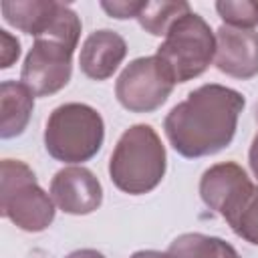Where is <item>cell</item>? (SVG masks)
<instances>
[{
    "label": "cell",
    "mask_w": 258,
    "mask_h": 258,
    "mask_svg": "<svg viewBox=\"0 0 258 258\" xmlns=\"http://www.w3.org/2000/svg\"><path fill=\"white\" fill-rule=\"evenodd\" d=\"M246 99L224 85H202L165 117L163 129L171 147L183 157L214 155L234 139Z\"/></svg>",
    "instance_id": "cell-1"
},
{
    "label": "cell",
    "mask_w": 258,
    "mask_h": 258,
    "mask_svg": "<svg viewBox=\"0 0 258 258\" xmlns=\"http://www.w3.org/2000/svg\"><path fill=\"white\" fill-rule=\"evenodd\" d=\"M165 165L167 155L157 131L139 123L119 137L109 159V175L117 189L141 196L161 183Z\"/></svg>",
    "instance_id": "cell-2"
},
{
    "label": "cell",
    "mask_w": 258,
    "mask_h": 258,
    "mask_svg": "<svg viewBox=\"0 0 258 258\" xmlns=\"http://www.w3.org/2000/svg\"><path fill=\"white\" fill-rule=\"evenodd\" d=\"M105 139V123L97 109L85 103L56 107L44 127L46 151L64 163H83L95 157Z\"/></svg>",
    "instance_id": "cell-3"
},
{
    "label": "cell",
    "mask_w": 258,
    "mask_h": 258,
    "mask_svg": "<svg viewBox=\"0 0 258 258\" xmlns=\"http://www.w3.org/2000/svg\"><path fill=\"white\" fill-rule=\"evenodd\" d=\"M155 56L173 83H185L200 77L214 60L216 36L210 24L189 10L171 24Z\"/></svg>",
    "instance_id": "cell-4"
},
{
    "label": "cell",
    "mask_w": 258,
    "mask_h": 258,
    "mask_svg": "<svg viewBox=\"0 0 258 258\" xmlns=\"http://www.w3.org/2000/svg\"><path fill=\"white\" fill-rule=\"evenodd\" d=\"M0 214L24 232H42L54 220L52 198L36 183L24 161L2 159Z\"/></svg>",
    "instance_id": "cell-5"
},
{
    "label": "cell",
    "mask_w": 258,
    "mask_h": 258,
    "mask_svg": "<svg viewBox=\"0 0 258 258\" xmlns=\"http://www.w3.org/2000/svg\"><path fill=\"white\" fill-rule=\"evenodd\" d=\"M173 85L175 83L155 54L141 56L123 69L115 85V95L127 111L151 113L167 101Z\"/></svg>",
    "instance_id": "cell-6"
},
{
    "label": "cell",
    "mask_w": 258,
    "mask_h": 258,
    "mask_svg": "<svg viewBox=\"0 0 258 258\" xmlns=\"http://www.w3.org/2000/svg\"><path fill=\"white\" fill-rule=\"evenodd\" d=\"M73 52L75 48L62 42L36 38L20 71L22 85H26L34 97H48L58 93L71 81Z\"/></svg>",
    "instance_id": "cell-7"
},
{
    "label": "cell",
    "mask_w": 258,
    "mask_h": 258,
    "mask_svg": "<svg viewBox=\"0 0 258 258\" xmlns=\"http://www.w3.org/2000/svg\"><path fill=\"white\" fill-rule=\"evenodd\" d=\"M254 187L256 185L250 181L246 171L234 161L212 165L200 179V196L204 204L228 224L242 210Z\"/></svg>",
    "instance_id": "cell-8"
},
{
    "label": "cell",
    "mask_w": 258,
    "mask_h": 258,
    "mask_svg": "<svg viewBox=\"0 0 258 258\" xmlns=\"http://www.w3.org/2000/svg\"><path fill=\"white\" fill-rule=\"evenodd\" d=\"M50 198L64 214L85 216L103 202V187L95 173L83 165L62 167L50 181Z\"/></svg>",
    "instance_id": "cell-9"
},
{
    "label": "cell",
    "mask_w": 258,
    "mask_h": 258,
    "mask_svg": "<svg viewBox=\"0 0 258 258\" xmlns=\"http://www.w3.org/2000/svg\"><path fill=\"white\" fill-rule=\"evenodd\" d=\"M216 67L234 79L258 75V32L222 24L216 30Z\"/></svg>",
    "instance_id": "cell-10"
},
{
    "label": "cell",
    "mask_w": 258,
    "mask_h": 258,
    "mask_svg": "<svg viewBox=\"0 0 258 258\" xmlns=\"http://www.w3.org/2000/svg\"><path fill=\"white\" fill-rule=\"evenodd\" d=\"M125 54H127L125 38L115 30L103 28L87 36V40L81 46L79 64L89 79L105 81L119 69Z\"/></svg>",
    "instance_id": "cell-11"
},
{
    "label": "cell",
    "mask_w": 258,
    "mask_h": 258,
    "mask_svg": "<svg viewBox=\"0 0 258 258\" xmlns=\"http://www.w3.org/2000/svg\"><path fill=\"white\" fill-rule=\"evenodd\" d=\"M34 109L32 91L16 81H4L0 85V137L10 139L20 135Z\"/></svg>",
    "instance_id": "cell-12"
},
{
    "label": "cell",
    "mask_w": 258,
    "mask_h": 258,
    "mask_svg": "<svg viewBox=\"0 0 258 258\" xmlns=\"http://www.w3.org/2000/svg\"><path fill=\"white\" fill-rule=\"evenodd\" d=\"M58 2L52 0H26V2H2V14L14 28L32 34L34 38L42 34L50 18L56 12Z\"/></svg>",
    "instance_id": "cell-13"
},
{
    "label": "cell",
    "mask_w": 258,
    "mask_h": 258,
    "mask_svg": "<svg viewBox=\"0 0 258 258\" xmlns=\"http://www.w3.org/2000/svg\"><path fill=\"white\" fill-rule=\"evenodd\" d=\"M167 256L169 258H240L236 248L226 240L198 232L177 236L169 244Z\"/></svg>",
    "instance_id": "cell-14"
},
{
    "label": "cell",
    "mask_w": 258,
    "mask_h": 258,
    "mask_svg": "<svg viewBox=\"0 0 258 258\" xmlns=\"http://www.w3.org/2000/svg\"><path fill=\"white\" fill-rule=\"evenodd\" d=\"M189 12L187 2H149L145 0L141 4V10L137 14V20L143 30H147L153 36H165L171 24Z\"/></svg>",
    "instance_id": "cell-15"
},
{
    "label": "cell",
    "mask_w": 258,
    "mask_h": 258,
    "mask_svg": "<svg viewBox=\"0 0 258 258\" xmlns=\"http://www.w3.org/2000/svg\"><path fill=\"white\" fill-rule=\"evenodd\" d=\"M216 10L228 26L248 30L258 26V0H220L216 2Z\"/></svg>",
    "instance_id": "cell-16"
},
{
    "label": "cell",
    "mask_w": 258,
    "mask_h": 258,
    "mask_svg": "<svg viewBox=\"0 0 258 258\" xmlns=\"http://www.w3.org/2000/svg\"><path fill=\"white\" fill-rule=\"evenodd\" d=\"M230 228L246 242L258 246V187H254L242 210L230 222Z\"/></svg>",
    "instance_id": "cell-17"
},
{
    "label": "cell",
    "mask_w": 258,
    "mask_h": 258,
    "mask_svg": "<svg viewBox=\"0 0 258 258\" xmlns=\"http://www.w3.org/2000/svg\"><path fill=\"white\" fill-rule=\"evenodd\" d=\"M141 4L143 2H135V0H129L127 2V0H121V2H103L101 8L109 16L123 20V18H137V14L141 10Z\"/></svg>",
    "instance_id": "cell-18"
},
{
    "label": "cell",
    "mask_w": 258,
    "mask_h": 258,
    "mask_svg": "<svg viewBox=\"0 0 258 258\" xmlns=\"http://www.w3.org/2000/svg\"><path fill=\"white\" fill-rule=\"evenodd\" d=\"M20 54V42L8 34L6 30H0V67L8 69Z\"/></svg>",
    "instance_id": "cell-19"
},
{
    "label": "cell",
    "mask_w": 258,
    "mask_h": 258,
    "mask_svg": "<svg viewBox=\"0 0 258 258\" xmlns=\"http://www.w3.org/2000/svg\"><path fill=\"white\" fill-rule=\"evenodd\" d=\"M250 167H252L254 177L258 179V133H256V137L252 139V145H250Z\"/></svg>",
    "instance_id": "cell-20"
},
{
    "label": "cell",
    "mask_w": 258,
    "mask_h": 258,
    "mask_svg": "<svg viewBox=\"0 0 258 258\" xmlns=\"http://www.w3.org/2000/svg\"><path fill=\"white\" fill-rule=\"evenodd\" d=\"M67 258H105L101 252H97V250H93V248H83V250H75V252H71Z\"/></svg>",
    "instance_id": "cell-21"
},
{
    "label": "cell",
    "mask_w": 258,
    "mask_h": 258,
    "mask_svg": "<svg viewBox=\"0 0 258 258\" xmlns=\"http://www.w3.org/2000/svg\"><path fill=\"white\" fill-rule=\"evenodd\" d=\"M131 258H169V256H167V252L163 254V252H157V250H139Z\"/></svg>",
    "instance_id": "cell-22"
},
{
    "label": "cell",
    "mask_w": 258,
    "mask_h": 258,
    "mask_svg": "<svg viewBox=\"0 0 258 258\" xmlns=\"http://www.w3.org/2000/svg\"><path fill=\"white\" fill-rule=\"evenodd\" d=\"M256 121H258V105H256Z\"/></svg>",
    "instance_id": "cell-23"
}]
</instances>
